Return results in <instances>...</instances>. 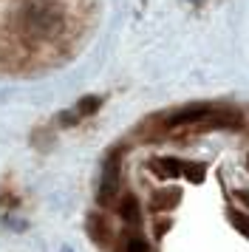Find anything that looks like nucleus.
I'll list each match as a JSON object with an SVG mask.
<instances>
[{
	"mask_svg": "<svg viewBox=\"0 0 249 252\" xmlns=\"http://www.w3.org/2000/svg\"><path fill=\"white\" fill-rule=\"evenodd\" d=\"M150 170L158 173L161 179H176V176H181V161L179 159H153L150 161Z\"/></svg>",
	"mask_w": 249,
	"mask_h": 252,
	"instance_id": "obj_1",
	"label": "nucleus"
},
{
	"mask_svg": "<svg viewBox=\"0 0 249 252\" xmlns=\"http://www.w3.org/2000/svg\"><path fill=\"white\" fill-rule=\"evenodd\" d=\"M116 210H119V216L124 218V221H127V224H139V221H142V210H139V201H136L133 195H124L122 201H119V207H116Z\"/></svg>",
	"mask_w": 249,
	"mask_h": 252,
	"instance_id": "obj_2",
	"label": "nucleus"
},
{
	"mask_svg": "<svg viewBox=\"0 0 249 252\" xmlns=\"http://www.w3.org/2000/svg\"><path fill=\"white\" fill-rule=\"evenodd\" d=\"M179 201V190H170V193H156L153 195V210H167Z\"/></svg>",
	"mask_w": 249,
	"mask_h": 252,
	"instance_id": "obj_3",
	"label": "nucleus"
},
{
	"mask_svg": "<svg viewBox=\"0 0 249 252\" xmlns=\"http://www.w3.org/2000/svg\"><path fill=\"white\" fill-rule=\"evenodd\" d=\"M122 252H153V250H150V244H147L142 235H127Z\"/></svg>",
	"mask_w": 249,
	"mask_h": 252,
	"instance_id": "obj_4",
	"label": "nucleus"
},
{
	"mask_svg": "<svg viewBox=\"0 0 249 252\" xmlns=\"http://www.w3.org/2000/svg\"><path fill=\"white\" fill-rule=\"evenodd\" d=\"M181 176H187L190 182L198 184L204 179V167H201V164H181Z\"/></svg>",
	"mask_w": 249,
	"mask_h": 252,
	"instance_id": "obj_5",
	"label": "nucleus"
},
{
	"mask_svg": "<svg viewBox=\"0 0 249 252\" xmlns=\"http://www.w3.org/2000/svg\"><path fill=\"white\" fill-rule=\"evenodd\" d=\"M229 221H232V224H235V227L249 238V216H244V213H232V216H229Z\"/></svg>",
	"mask_w": 249,
	"mask_h": 252,
	"instance_id": "obj_6",
	"label": "nucleus"
},
{
	"mask_svg": "<svg viewBox=\"0 0 249 252\" xmlns=\"http://www.w3.org/2000/svg\"><path fill=\"white\" fill-rule=\"evenodd\" d=\"M238 198H241V201L249 207V190H238Z\"/></svg>",
	"mask_w": 249,
	"mask_h": 252,
	"instance_id": "obj_7",
	"label": "nucleus"
}]
</instances>
